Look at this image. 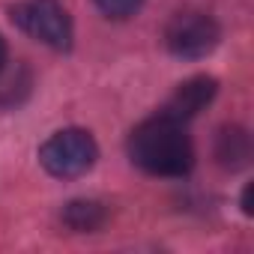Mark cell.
Wrapping results in <instances>:
<instances>
[{
	"instance_id": "cell-4",
	"label": "cell",
	"mask_w": 254,
	"mask_h": 254,
	"mask_svg": "<svg viewBox=\"0 0 254 254\" xmlns=\"http://www.w3.org/2000/svg\"><path fill=\"white\" fill-rule=\"evenodd\" d=\"M218 39H221V30L215 18L206 12H194V9L177 12L165 27V45L180 60H200L212 54Z\"/></svg>"
},
{
	"instance_id": "cell-2",
	"label": "cell",
	"mask_w": 254,
	"mask_h": 254,
	"mask_svg": "<svg viewBox=\"0 0 254 254\" xmlns=\"http://www.w3.org/2000/svg\"><path fill=\"white\" fill-rule=\"evenodd\" d=\"M99 159V147L84 129H63L39 147L42 168L57 180H75L87 174Z\"/></svg>"
},
{
	"instance_id": "cell-1",
	"label": "cell",
	"mask_w": 254,
	"mask_h": 254,
	"mask_svg": "<svg viewBox=\"0 0 254 254\" xmlns=\"http://www.w3.org/2000/svg\"><path fill=\"white\" fill-rule=\"evenodd\" d=\"M129 159L153 177H186L194 168V147L186 123L165 114L144 120L129 135Z\"/></svg>"
},
{
	"instance_id": "cell-10",
	"label": "cell",
	"mask_w": 254,
	"mask_h": 254,
	"mask_svg": "<svg viewBox=\"0 0 254 254\" xmlns=\"http://www.w3.org/2000/svg\"><path fill=\"white\" fill-rule=\"evenodd\" d=\"M3 66H6V42L0 36V72H3Z\"/></svg>"
},
{
	"instance_id": "cell-8",
	"label": "cell",
	"mask_w": 254,
	"mask_h": 254,
	"mask_svg": "<svg viewBox=\"0 0 254 254\" xmlns=\"http://www.w3.org/2000/svg\"><path fill=\"white\" fill-rule=\"evenodd\" d=\"M141 3H144V0H96V6H99L108 18H117V21L132 18V15L141 9Z\"/></svg>"
},
{
	"instance_id": "cell-3",
	"label": "cell",
	"mask_w": 254,
	"mask_h": 254,
	"mask_svg": "<svg viewBox=\"0 0 254 254\" xmlns=\"http://www.w3.org/2000/svg\"><path fill=\"white\" fill-rule=\"evenodd\" d=\"M12 21L36 42L66 51L72 45V21L60 0H21L12 9Z\"/></svg>"
},
{
	"instance_id": "cell-6",
	"label": "cell",
	"mask_w": 254,
	"mask_h": 254,
	"mask_svg": "<svg viewBox=\"0 0 254 254\" xmlns=\"http://www.w3.org/2000/svg\"><path fill=\"white\" fill-rule=\"evenodd\" d=\"M215 159L230 168V171H239L248 165L251 159V138L245 129L239 126H230V129H221L218 138H215Z\"/></svg>"
},
{
	"instance_id": "cell-5",
	"label": "cell",
	"mask_w": 254,
	"mask_h": 254,
	"mask_svg": "<svg viewBox=\"0 0 254 254\" xmlns=\"http://www.w3.org/2000/svg\"><path fill=\"white\" fill-rule=\"evenodd\" d=\"M215 90H218V84H215V78H209V75L189 78L186 84H180V87L171 93V99L165 102L162 114H165V117H171V120L186 123V120L197 117V114H200L212 99H215Z\"/></svg>"
},
{
	"instance_id": "cell-9",
	"label": "cell",
	"mask_w": 254,
	"mask_h": 254,
	"mask_svg": "<svg viewBox=\"0 0 254 254\" xmlns=\"http://www.w3.org/2000/svg\"><path fill=\"white\" fill-rule=\"evenodd\" d=\"M251 189H254V186H245V194H242V209H245V215H251Z\"/></svg>"
},
{
	"instance_id": "cell-7",
	"label": "cell",
	"mask_w": 254,
	"mask_h": 254,
	"mask_svg": "<svg viewBox=\"0 0 254 254\" xmlns=\"http://www.w3.org/2000/svg\"><path fill=\"white\" fill-rule=\"evenodd\" d=\"M105 218H108V209L96 200H72L63 212V221L72 230H96L105 224Z\"/></svg>"
}]
</instances>
